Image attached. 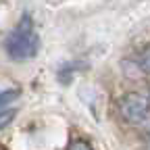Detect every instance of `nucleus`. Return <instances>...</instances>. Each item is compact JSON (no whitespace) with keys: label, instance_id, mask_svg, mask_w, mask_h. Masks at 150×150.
Returning <instances> with one entry per match:
<instances>
[{"label":"nucleus","instance_id":"nucleus-1","mask_svg":"<svg viewBox=\"0 0 150 150\" xmlns=\"http://www.w3.org/2000/svg\"><path fill=\"white\" fill-rule=\"evenodd\" d=\"M4 52L11 61H17V63L31 61L40 52V35L35 31V23L29 17V13H23V17L19 19L15 29L6 35Z\"/></svg>","mask_w":150,"mask_h":150},{"label":"nucleus","instance_id":"nucleus-2","mask_svg":"<svg viewBox=\"0 0 150 150\" xmlns=\"http://www.w3.org/2000/svg\"><path fill=\"white\" fill-rule=\"evenodd\" d=\"M117 112L127 125H140L150 115V94L146 92H127L117 102Z\"/></svg>","mask_w":150,"mask_h":150},{"label":"nucleus","instance_id":"nucleus-3","mask_svg":"<svg viewBox=\"0 0 150 150\" xmlns=\"http://www.w3.org/2000/svg\"><path fill=\"white\" fill-rule=\"evenodd\" d=\"M138 67L144 73L150 75V46H146L144 50H140V54H138Z\"/></svg>","mask_w":150,"mask_h":150},{"label":"nucleus","instance_id":"nucleus-4","mask_svg":"<svg viewBox=\"0 0 150 150\" xmlns=\"http://www.w3.org/2000/svg\"><path fill=\"white\" fill-rule=\"evenodd\" d=\"M19 94H21V90L19 88H11V90H2L0 92V106H4L8 102H13L15 98H19Z\"/></svg>","mask_w":150,"mask_h":150},{"label":"nucleus","instance_id":"nucleus-5","mask_svg":"<svg viewBox=\"0 0 150 150\" xmlns=\"http://www.w3.org/2000/svg\"><path fill=\"white\" fill-rule=\"evenodd\" d=\"M15 117H17L15 108H0V129H4L6 125H11Z\"/></svg>","mask_w":150,"mask_h":150},{"label":"nucleus","instance_id":"nucleus-6","mask_svg":"<svg viewBox=\"0 0 150 150\" xmlns=\"http://www.w3.org/2000/svg\"><path fill=\"white\" fill-rule=\"evenodd\" d=\"M67 150H94V146L83 138H75L67 144Z\"/></svg>","mask_w":150,"mask_h":150}]
</instances>
